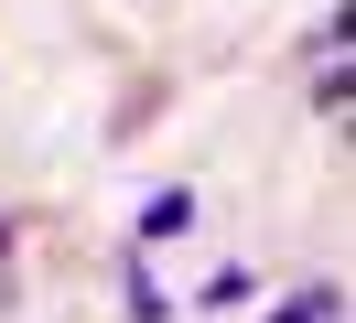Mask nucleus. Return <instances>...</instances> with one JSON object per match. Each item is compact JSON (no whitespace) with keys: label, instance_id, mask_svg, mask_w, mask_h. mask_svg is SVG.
Returning <instances> with one entry per match:
<instances>
[{"label":"nucleus","instance_id":"f257e3e1","mask_svg":"<svg viewBox=\"0 0 356 323\" xmlns=\"http://www.w3.org/2000/svg\"><path fill=\"white\" fill-rule=\"evenodd\" d=\"M270 323H324V301H281V313H270Z\"/></svg>","mask_w":356,"mask_h":323}]
</instances>
